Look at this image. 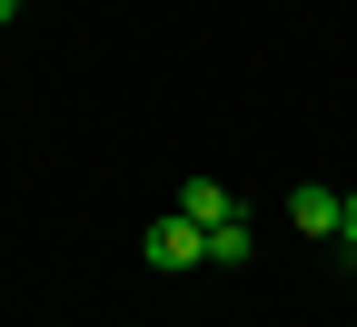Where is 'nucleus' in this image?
Wrapping results in <instances>:
<instances>
[{
  "label": "nucleus",
  "mask_w": 357,
  "mask_h": 327,
  "mask_svg": "<svg viewBox=\"0 0 357 327\" xmlns=\"http://www.w3.org/2000/svg\"><path fill=\"white\" fill-rule=\"evenodd\" d=\"M288 218L307 228V238H337V218H347V199H337V189H298V199H288Z\"/></svg>",
  "instance_id": "nucleus-2"
},
{
  "label": "nucleus",
  "mask_w": 357,
  "mask_h": 327,
  "mask_svg": "<svg viewBox=\"0 0 357 327\" xmlns=\"http://www.w3.org/2000/svg\"><path fill=\"white\" fill-rule=\"evenodd\" d=\"M139 258H149L159 277H189V268H208V228H199L189 208H169V218L139 228Z\"/></svg>",
  "instance_id": "nucleus-1"
},
{
  "label": "nucleus",
  "mask_w": 357,
  "mask_h": 327,
  "mask_svg": "<svg viewBox=\"0 0 357 327\" xmlns=\"http://www.w3.org/2000/svg\"><path fill=\"white\" fill-rule=\"evenodd\" d=\"M178 208H189L199 228H229V218H238V199L218 189V178H189V189H178Z\"/></svg>",
  "instance_id": "nucleus-3"
},
{
  "label": "nucleus",
  "mask_w": 357,
  "mask_h": 327,
  "mask_svg": "<svg viewBox=\"0 0 357 327\" xmlns=\"http://www.w3.org/2000/svg\"><path fill=\"white\" fill-rule=\"evenodd\" d=\"M337 258H357V189H347V218H337Z\"/></svg>",
  "instance_id": "nucleus-5"
},
{
  "label": "nucleus",
  "mask_w": 357,
  "mask_h": 327,
  "mask_svg": "<svg viewBox=\"0 0 357 327\" xmlns=\"http://www.w3.org/2000/svg\"><path fill=\"white\" fill-rule=\"evenodd\" d=\"M10 20H20V0H0V30H10Z\"/></svg>",
  "instance_id": "nucleus-6"
},
{
  "label": "nucleus",
  "mask_w": 357,
  "mask_h": 327,
  "mask_svg": "<svg viewBox=\"0 0 357 327\" xmlns=\"http://www.w3.org/2000/svg\"><path fill=\"white\" fill-rule=\"evenodd\" d=\"M258 258V238H248V218H229V228H208V268H248Z\"/></svg>",
  "instance_id": "nucleus-4"
}]
</instances>
